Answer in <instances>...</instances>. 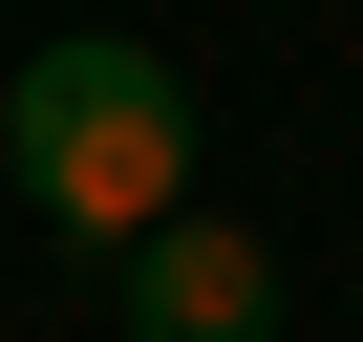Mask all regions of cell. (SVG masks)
Wrapping results in <instances>:
<instances>
[{
  "label": "cell",
  "mask_w": 363,
  "mask_h": 342,
  "mask_svg": "<svg viewBox=\"0 0 363 342\" xmlns=\"http://www.w3.org/2000/svg\"><path fill=\"white\" fill-rule=\"evenodd\" d=\"M0 150H22V193H43L86 257H128L150 214H193V86H171V43H128V22L22 43V86H0Z\"/></svg>",
  "instance_id": "1"
},
{
  "label": "cell",
  "mask_w": 363,
  "mask_h": 342,
  "mask_svg": "<svg viewBox=\"0 0 363 342\" xmlns=\"http://www.w3.org/2000/svg\"><path fill=\"white\" fill-rule=\"evenodd\" d=\"M107 299H128V342H278V236H235V214H150V236L107 257Z\"/></svg>",
  "instance_id": "2"
}]
</instances>
